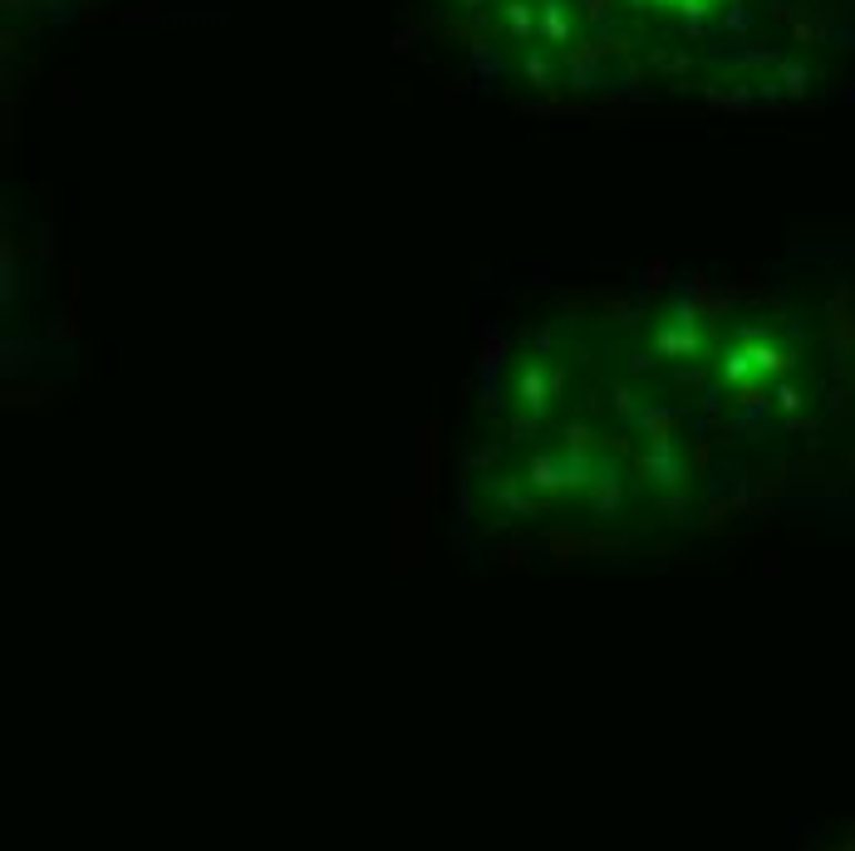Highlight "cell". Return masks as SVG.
<instances>
[{
	"label": "cell",
	"instance_id": "6da1fadb",
	"mask_svg": "<svg viewBox=\"0 0 855 851\" xmlns=\"http://www.w3.org/2000/svg\"><path fill=\"white\" fill-rule=\"evenodd\" d=\"M699 345H703V335H699V315H693V305H679L674 321H664L654 331L659 359H693L699 355Z\"/></svg>",
	"mask_w": 855,
	"mask_h": 851
},
{
	"label": "cell",
	"instance_id": "7a4b0ae2",
	"mask_svg": "<svg viewBox=\"0 0 855 851\" xmlns=\"http://www.w3.org/2000/svg\"><path fill=\"white\" fill-rule=\"evenodd\" d=\"M644 478L654 487H683L689 483V468H683L679 448L669 434H649V448H644Z\"/></svg>",
	"mask_w": 855,
	"mask_h": 851
},
{
	"label": "cell",
	"instance_id": "3957f363",
	"mask_svg": "<svg viewBox=\"0 0 855 851\" xmlns=\"http://www.w3.org/2000/svg\"><path fill=\"white\" fill-rule=\"evenodd\" d=\"M551 399H556V369H546L541 359H527V365L517 369V404L541 418Z\"/></svg>",
	"mask_w": 855,
	"mask_h": 851
},
{
	"label": "cell",
	"instance_id": "277c9868",
	"mask_svg": "<svg viewBox=\"0 0 855 851\" xmlns=\"http://www.w3.org/2000/svg\"><path fill=\"white\" fill-rule=\"evenodd\" d=\"M717 374H723V384H733V389L752 394V384H757V365H752V355H747L743 340L723 349V359H717Z\"/></svg>",
	"mask_w": 855,
	"mask_h": 851
},
{
	"label": "cell",
	"instance_id": "5b68a950",
	"mask_svg": "<svg viewBox=\"0 0 855 851\" xmlns=\"http://www.w3.org/2000/svg\"><path fill=\"white\" fill-rule=\"evenodd\" d=\"M596 473H600V463L580 444H570L561 453V487H596Z\"/></svg>",
	"mask_w": 855,
	"mask_h": 851
},
{
	"label": "cell",
	"instance_id": "8992f818",
	"mask_svg": "<svg viewBox=\"0 0 855 851\" xmlns=\"http://www.w3.org/2000/svg\"><path fill=\"white\" fill-rule=\"evenodd\" d=\"M527 487H541V493H551V487H561V453H531L527 463Z\"/></svg>",
	"mask_w": 855,
	"mask_h": 851
},
{
	"label": "cell",
	"instance_id": "52a82bcc",
	"mask_svg": "<svg viewBox=\"0 0 855 851\" xmlns=\"http://www.w3.org/2000/svg\"><path fill=\"white\" fill-rule=\"evenodd\" d=\"M590 507H596V513H614V507H620V473L614 468L596 473V497H590Z\"/></svg>",
	"mask_w": 855,
	"mask_h": 851
},
{
	"label": "cell",
	"instance_id": "ba28073f",
	"mask_svg": "<svg viewBox=\"0 0 855 851\" xmlns=\"http://www.w3.org/2000/svg\"><path fill=\"white\" fill-rule=\"evenodd\" d=\"M492 497H497L501 513H511V517H531V503H527V497H521L511 483H497V487H492Z\"/></svg>",
	"mask_w": 855,
	"mask_h": 851
},
{
	"label": "cell",
	"instance_id": "9c48e42d",
	"mask_svg": "<svg viewBox=\"0 0 855 851\" xmlns=\"http://www.w3.org/2000/svg\"><path fill=\"white\" fill-rule=\"evenodd\" d=\"M507 20H511V30H517V36H531V10L521 6V0H511V6H507Z\"/></svg>",
	"mask_w": 855,
	"mask_h": 851
},
{
	"label": "cell",
	"instance_id": "30bf717a",
	"mask_svg": "<svg viewBox=\"0 0 855 851\" xmlns=\"http://www.w3.org/2000/svg\"><path fill=\"white\" fill-rule=\"evenodd\" d=\"M566 438H570V444H580V448L590 444V434H586V428H580V424H566Z\"/></svg>",
	"mask_w": 855,
	"mask_h": 851
},
{
	"label": "cell",
	"instance_id": "8fae6325",
	"mask_svg": "<svg viewBox=\"0 0 855 851\" xmlns=\"http://www.w3.org/2000/svg\"><path fill=\"white\" fill-rule=\"evenodd\" d=\"M777 404H782V408H796L802 399H796V389H786V384H782V389H777Z\"/></svg>",
	"mask_w": 855,
	"mask_h": 851
}]
</instances>
